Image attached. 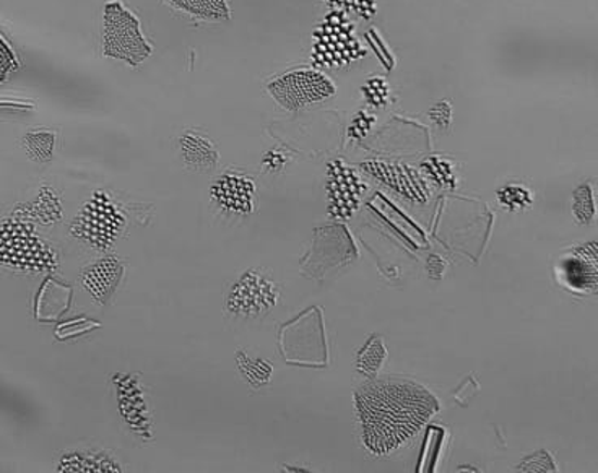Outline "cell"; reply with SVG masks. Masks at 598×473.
<instances>
[{
  "mask_svg": "<svg viewBox=\"0 0 598 473\" xmlns=\"http://www.w3.org/2000/svg\"><path fill=\"white\" fill-rule=\"evenodd\" d=\"M18 69V59H16L15 52H13L12 46L7 42L0 33V84L9 78L12 72Z\"/></svg>",
  "mask_w": 598,
  "mask_h": 473,
  "instance_id": "26",
  "label": "cell"
},
{
  "mask_svg": "<svg viewBox=\"0 0 598 473\" xmlns=\"http://www.w3.org/2000/svg\"><path fill=\"white\" fill-rule=\"evenodd\" d=\"M361 170L406 199L413 200V202L428 200V184L415 167L407 166L403 163H394V161L370 160L361 163Z\"/></svg>",
  "mask_w": 598,
  "mask_h": 473,
  "instance_id": "10",
  "label": "cell"
},
{
  "mask_svg": "<svg viewBox=\"0 0 598 473\" xmlns=\"http://www.w3.org/2000/svg\"><path fill=\"white\" fill-rule=\"evenodd\" d=\"M55 134L48 129H36L23 137V147L32 160L38 163L51 161L54 153Z\"/></svg>",
  "mask_w": 598,
  "mask_h": 473,
  "instance_id": "20",
  "label": "cell"
},
{
  "mask_svg": "<svg viewBox=\"0 0 598 473\" xmlns=\"http://www.w3.org/2000/svg\"><path fill=\"white\" fill-rule=\"evenodd\" d=\"M120 261L114 258L103 259V261L97 262V264L90 265L82 272V284H84L85 290L98 301V303H104L108 298L113 294L116 288L117 282L121 278Z\"/></svg>",
  "mask_w": 598,
  "mask_h": 473,
  "instance_id": "12",
  "label": "cell"
},
{
  "mask_svg": "<svg viewBox=\"0 0 598 473\" xmlns=\"http://www.w3.org/2000/svg\"><path fill=\"white\" fill-rule=\"evenodd\" d=\"M376 120H374L373 114H367L366 111H360V113L354 116V120L351 121L350 127H348V136L353 140H363L364 137L370 133L371 127L374 126Z\"/></svg>",
  "mask_w": 598,
  "mask_h": 473,
  "instance_id": "27",
  "label": "cell"
},
{
  "mask_svg": "<svg viewBox=\"0 0 598 473\" xmlns=\"http://www.w3.org/2000/svg\"><path fill=\"white\" fill-rule=\"evenodd\" d=\"M179 150L186 167L197 173H207L219 163V152L212 140L194 130H187L179 137Z\"/></svg>",
  "mask_w": 598,
  "mask_h": 473,
  "instance_id": "13",
  "label": "cell"
},
{
  "mask_svg": "<svg viewBox=\"0 0 598 473\" xmlns=\"http://www.w3.org/2000/svg\"><path fill=\"white\" fill-rule=\"evenodd\" d=\"M285 163H287V158H285L284 153L277 152V150L267 153L264 158V166L267 167L269 171L282 170Z\"/></svg>",
  "mask_w": 598,
  "mask_h": 473,
  "instance_id": "29",
  "label": "cell"
},
{
  "mask_svg": "<svg viewBox=\"0 0 598 473\" xmlns=\"http://www.w3.org/2000/svg\"><path fill=\"white\" fill-rule=\"evenodd\" d=\"M328 215L335 220H348L360 207L366 194V184L354 167L344 160H334L327 166Z\"/></svg>",
  "mask_w": 598,
  "mask_h": 473,
  "instance_id": "8",
  "label": "cell"
},
{
  "mask_svg": "<svg viewBox=\"0 0 598 473\" xmlns=\"http://www.w3.org/2000/svg\"><path fill=\"white\" fill-rule=\"evenodd\" d=\"M571 212H573L574 220L580 225H593L597 213L593 184L584 183L576 187L573 192V200H571Z\"/></svg>",
  "mask_w": 598,
  "mask_h": 473,
  "instance_id": "18",
  "label": "cell"
},
{
  "mask_svg": "<svg viewBox=\"0 0 598 473\" xmlns=\"http://www.w3.org/2000/svg\"><path fill=\"white\" fill-rule=\"evenodd\" d=\"M428 116L439 129H449L452 123V107L448 100L438 101L435 107L429 110Z\"/></svg>",
  "mask_w": 598,
  "mask_h": 473,
  "instance_id": "28",
  "label": "cell"
},
{
  "mask_svg": "<svg viewBox=\"0 0 598 473\" xmlns=\"http://www.w3.org/2000/svg\"><path fill=\"white\" fill-rule=\"evenodd\" d=\"M103 51L107 58L127 65H142L151 54L139 18L121 0H110L103 10Z\"/></svg>",
  "mask_w": 598,
  "mask_h": 473,
  "instance_id": "3",
  "label": "cell"
},
{
  "mask_svg": "<svg viewBox=\"0 0 598 473\" xmlns=\"http://www.w3.org/2000/svg\"><path fill=\"white\" fill-rule=\"evenodd\" d=\"M515 471L521 472H557V464H555L553 458L550 452L540 451L535 455L528 456L527 459L519 464Z\"/></svg>",
  "mask_w": 598,
  "mask_h": 473,
  "instance_id": "25",
  "label": "cell"
},
{
  "mask_svg": "<svg viewBox=\"0 0 598 473\" xmlns=\"http://www.w3.org/2000/svg\"><path fill=\"white\" fill-rule=\"evenodd\" d=\"M387 360V348L381 335H371L357 354V370L363 376L374 379Z\"/></svg>",
  "mask_w": 598,
  "mask_h": 473,
  "instance_id": "15",
  "label": "cell"
},
{
  "mask_svg": "<svg viewBox=\"0 0 598 473\" xmlns=\"http://www.w3.org/2000/svg\"><path fill=\"white\" fill-rule=\"evenodd\" d=\"M269 95L288 111L304 110L337 94L328 75L315 67L291 69L269 82Z\"/></svg>",
  "mask_w": 598,
  "mask_h": 473,
  "instance_id": "4",
  "label": "cell"
},
{
  "mask_svg": "<svg viewBox=\"0 0 598 473\" xmlns=\"http://www.w3.org/2000/svg\"><path fill=\"white\" fill-rule=\"evenodd\" d=\"M361 94H363L364 101H366L371 108L383 110L387 101H389L390 87L386 78L371 77L370 80L361 87Z\"/></svg>",
  "mask_w": 598,
  "mask_h": 473,
  "instance_id": "23",
  "label": "cell"
},
{
  "mask_svg": "<svg viewBox=\"0 0 598 473\" xmlns=\"http://www.w3.org/2000/svg\"><path fill=\"white\" fill-rule=\"evenodd\" d=\"M213 202L235 215H251L256 210V184L252 177L241 173L222 174L210 187Z\"/></svg>",
  "mask_w": 598,
  "mask_h": 473,
  "instance_id": "11",
  "label": "cell"
},
{
  "mask_svg": "<svg viewBox=\"0 0 598 473\" xmlns=\"http://www.w3.org/2000/svg\"><path fill=\"white\" fill-rule=\"evenodd\" d=\"M59 471L62 472H120V465L108 461V456L71 455L64 456Z\"/></svg>",
  "mask_w": 598,
  "mask_h": 473,
  "instance_id": "17",
  "label": "cell"
},
{
  "mask_svg": "<svg viewBox=\"0 0 598 473\" xmlns=\"http://www.w3.org/2000/svg\"><path fill=\"white\" fill-rule=\"evenodd\" d=\"M499 206L512 213L525 212L534 206V192L524 184L511 183L496 192Z\"/></svg>",
  "mask_w": 598,
  "mask_h": 473,
  "instance_id": "16",
  "label": "cell"
},
{
  "mask_svg": "<svg viewBox=\"0 0 598 473\" xmlns=\"http://www.w3.org/2000/svg\"><path fill=\"white\" fill-rule=\"evenodd\" d=\"M179 12L205 22H228L232 18L228 0H164Z\"/></svg>",
  "mask_w": 598,
  "mask_h": 473,
  "instance_id": "14",
  "label": "cell"
},
{
  "mask_svg": "<svg viewBox=\"0 0 598 473\" xmlns=\"http://www.w3.org/2000/svg\"><path fill=\"white\" fill-rule=\"evenodd\" d=\"M422 170L428 173V176L439 186L449 187V189L456 187V176H453L449 161L441 160V158H429V160L423 161Z\"/></svg>",
  "mask_w": 598,
  "mask_h": 473,
  "instance_id": "24",
  "label": "cell"
},
{
  "mask_svg": "<svg viewBox=\"0 0 598 473\" xmlns=\"http://www.w3.org/2000/svg\"><path fill=\"white\" fill-rule=\"evenodd\" d=\"M555 277L564 290L576 295L596 294L598 287L597 242L568 249L555 265Z\"/></svg>",
  "mask_w": 598,
  "mask_h": 473,
  "instance_id": "7",
  "label": "cell"
},
{
  "mask_svg": "<svg viewBox=\"0 0 598 473\" xmlns=\"http://www.w3.org/2000/svg\"><path fill=\"white\" fill-rule=\"evenodd\" d=\"M277 285L262 271H248L233 285L229 290L226 308L229 313L242 315V318H258L269 313L278 303Z\"/></svg>",
  "mask_w": 598,
  "mask_h": 473,
  "instance_id": "6",
  "label": "cell"
},
{
  "mask_svg": "<svg viewBox=\"0 0 598 473\" xmlns=\"http://www.w3.org/2000/svg\"><path fill=\"white\" fill-rule=\"evenodd\" d=\"M29 216L38 220V222L45 223V225H51V223L58 222L62 215L61 202H59L58 194L51 189V187H42L39 190L38 199L29 206Z\"/></svg>",
  "mask_w": 598,
  "mask_h": 473,
  "instance_id": "19",
  "label": "cell"
},
{
  "mask_svg": "<svg viewBox=\"0 0 598 473\" xmlns=\"http://www.w3.org/2000/svg\"><path fill=\"white\" fill-rule=\"evenodd\" d=\"M78 236L87 239L98 249H107L116 239L123 216L116 212V207L111 203L110 197L104 192L94 194L91 202L85 207L84 215L77 220Z\"/></svg>",
  "mask_w": 598,
  "mask_h": 473,
  "instance_id": "9",
  "label": "cell"
},
{
  "mask_svg": "<svg viewBox=\"0 0 598 473\" xmlns=\"http://www.w3.org/2000/svg\"><path fill=\"white\" fill-rule=\"evenodd\" d=\"M236 360H238V368L242 376L254 389L265 386L271 381L272 366L269 361L261 360V358H249L245 351H238Z\"/></svg>",
  "mask_w": 598,
  "mask_h": 473,
  "instance_id": "21",
  "label": "cell"
},
{
  "mask_svg": "<svg viewBox=\"0 0 598 473\" xmlns=\"http://www.w3.org/2000/svg\"><path fill=\"white\" fill-rule=\"evenodd\" d=\"M361 441L370 455L386 458L407 445L439 412V402L413 381L371 379L354 393Z\"/></svg>",
  "mask_w": 598,
  "mask_h": 473,
  "instance_id": "1",
  "label": "cell"
},
{
  "mask_svg": "<svg viewBox=\"0 0 598 473\" xmlns=\"http://www.w3.org/2000/svg\"><path fill=\"white\" fill-rule=\"evenodd\" d=\"M366 58L350 16L331 10L312 33L311 59L319 71H337Z\"/></svg>",
  "mask_w": 598,
  "mask_h": 473,
  "instance_id": "2",
  "label": "cell"
},
{
  "mask_svg": "<svg viewBox=\"0 0 598 473\" xmlns=\"http://www.w3.org/2000/svg\"><path fill=\"white\" fill-rule=\"evenodd\" d=\"M332 10L344 12L345 15H354L361 20H371L376 16V0H324Z\"/></svg>",
  "mask_w": 598,
  "mask_h": 473,
  "instance_id": "22",
  "label": "cell"
},
{
  "mask_svg": "<svg viewBox=\"0 0 598 473\" xmlns=\"http://www.w3.org/2000/svg\"><path fill=\"white\" fill-rule=\"evenodd\" d=\"M0 262L20 271H51L58 256L32 226L12 220L0 226Z\"/></svg>",
  "mask_w": 598,
  "mask_h": 473,
  "instance_id": "5",
  "label": "cell"
}]
</instances>
